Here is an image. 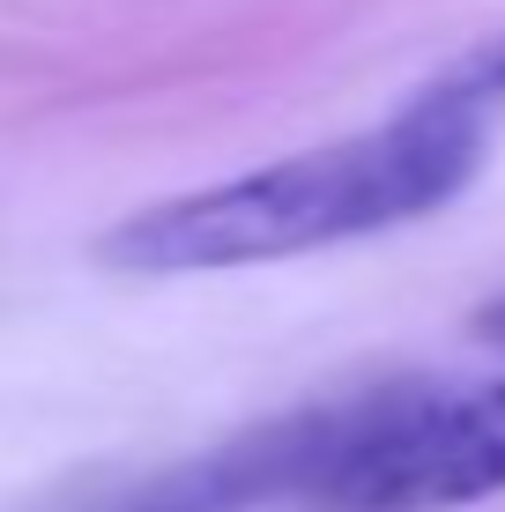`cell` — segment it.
I'll return each instance as SVG.
<instances>
[{"label":"cell","mask_w":505,"mask_h":512,"mask_svg":"<svg viewBox=\"0 0 505 512\" xmlns=\"http://www.w3.org/2000/svg\"><path fill=\"white\" fill-rule=\"evenodd\" d=\"M290 423L312 505L446 512L505 490V379H402Z\"/></svg>","instance_id":"obj_2"},{"label":"cell","mask_w":505,"mask_h":512,"mask_svg":"<svg viewBox=\"0 0 505 512\" xmlns=\"http://www.w3.org/2000/svg\"><path fill=\"white\" fill-rule=\"evenodd\" d=\"M498 90H505V38H498L491 52H476L468 67H454V75H446L431 97H446V104H461V112H476V104L498 97Z\"/></svg>","instance_id":"obj_3"},{"label":"cell","mask_w":505,"mask_h":512,"mask_svg":"<svg viewBox=\"0 0 505 512\" xmlns=\"http://www.w3.org/2000/svg\"><path fill=\"white\" fill-rule=\"evenodd\" d=\"M468 334H476L483 349H498V357H505V297H491V305L468 312Z\"/></svg>","instance_id":"obj_4"},{"label":"cell","mask_w":505,"mask_h":512,"mask_svg":"<svg viewBox=\"0 0 505 512\" xmlns=\"http://www.w3.org/2000/svg\"><path fill=\"white\" fill-rule=\"evenodd\" d=\"M476 164H483L476 112L446 97H416L387 127L320 141V149L275 156L238 179L134 208L104 238V260L119 275H231L327 253V245L424 223L431 208H446L476 179Z\"/></svg>","instance_id":"obj_1"}]
</instances>
